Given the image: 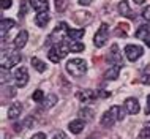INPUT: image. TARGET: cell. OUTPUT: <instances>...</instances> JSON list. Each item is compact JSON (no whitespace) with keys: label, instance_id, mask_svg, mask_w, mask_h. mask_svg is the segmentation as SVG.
I'll return each instance as SVG.
<instances>
[{"label":"cell","instance_id":"6da1fadb","mask_svg":"<svg viewBox=\"0 0 150 139\" xmlns=\"http://www.w3.org/2000/svg\"><path fill=\"white\" fill-rule=\"evenodd\" d=\"M71 52V48H70V43L67 41H62L59 44H54L49 52H47V57H49V60L52 63H59L60 60H63L65 57H67L68 54Z\"/></svg>","mask_w":150,"mask_h":139},{"label":"cell","instance_id":"7a4b0ae2","mask_svg":"<svg viewBox=\"0 0 150 139\" xmlns=\"http://www.w3.org/2000/svg\"><path fill=\"white\" fill-rule=\"evenodd\" d=\"M123 118H125L123 109H122L120 106H112L109 111H106L103 114V117H101V125L106 126V128H109V126H112L115 122L123 120Z\"/></svg>","mask_w":150,"mask_h":139},{"label":"cell","instance_id":"3957f363","mask_svg":"<svg viewBox=\"0 0 150 139\" xmlns=\"http://www.w3.org/2000/svg\"><path fill=\"white\" fill-rule=\"evenodd\" d=\"M65 68H67V71L71 76L81 77V76L86 74V71H87V62L82 59H73V60H68Z\"/></svg>","mask_w":150,"mask_h":139},{"label":"cell","instance_id":"277c9868","mask_svg":"<svg viewBox=\"0 0 150 139\" xmlns=\"http://www.w3.org/2000/svg\"><path fill=\"white\" fill-rule=\"evenodd\" d=\"M22 60V55L19 51H10L6 55V52L3 51L2 52V68H6V70H11L13 67H16L19 62Z\"/></svg>","mask_w":150,"mask_h":139},{"label":"cell","instance_id":"5b68a950","mask_svg":"<svg viewBox=\"0 0 150 139\" xmlns=\"http://www.w3.org/2000/svg\"><path fill=\"white\" fill-rule=\"evenodd\" d=\"M67 30H68V26H67V22H59L57 24V27L52 30V33L47 36V44H59V43H62V40H63V35H67Z\"/></svg>","mask_w":150,"mask_h":139},{"label":"cell","instance_id":"8992f818","mask_svg":"<svg viewBox=\"0 0 150 139\" xmlns=\"http://www.w3.org/2000/svg\"><path fill=\"white\" fill-rule=\"evenodd\" d=\"M108 38H109V26L106 22H103L100 26V28L96 30L95 36H93V44L96 48H103L108 43Z\"/></svg>","mask_w":150,"mask_h":139},{"label":"cell","instance_id":"52a82bcc","mask_svg":"<svg viewBox=\"0 0 150 139\" xmlns=\"http://www.w3.org/2000/svg\"><path fill=\"white\" fill-rule=\"evenodd\" d=\"M13 79H14L16 87H25L27 82H29V71H27V68L25 67L18 68L13 74Z\"/></svg>","mask_w":150,"mask_h":139},{"label":"cell","instance_id":"ba28073f","mask_svg":"<svg viewBox=\"0 0 150 139\" xmlns=\"http://www.w3.org/2000/svg\"><path fill=\"white\" fill-rule=\"evenodd\" d=\"M144 54V49L141 46H137V44H128L127 48H125V55H127V59L129 62H136L137 59H141Z\"/></svg>","mask_w":150,"mask_h":139},{"label":"cell","instance_id":"9c48e42d","mask_svg":"<svg viewBox=\"0 0 150 139\" xmlns=\"http://www.w3.org/2000/svg\"><path fill=\"white\" fill-rule=\"evenodd\" d=\"M76 96H78V100L82 101V103H90V101H95L96 98L100 96V93L96 90H93V89H84V90L76 93Z\"/></svg>","mask_w":150,"mask_h":139},{"label":"cell","instance_id":"30bf717a","mask_svg":"<svg viewBox=\"0 0 150 139\" xmlns=\"http://www.w3.org/2000/svg\"><path fill=\"white\" fill-rule=\"evenodd\" d=\"M109 60H111L114 65H119V67L123 65V59H122V54H120L117 44H112L111 46V51H109Z\"/></svg>","mask_w":150,"mask_h":139},{"label":"cell","instance_id":"8fae6325","mask_svg":"<svg viewBox=\"0 0 150 139\" xmlns=\"http://www.w3.org/2000/svg\"><path fill=\"white\" fill-rule=\"evenodd\" d=\"M125 109H127L128 114L136 116V114L139 112V109H141L139 101H137L136 98H127V100H125Z\"/></svg>","mask_w":150,"mask_h":139},{"label":"cell","instance_id":"7c38bea8","mask_svg":"<svg viewBox=\"0 0 150 139\" xmlns=\"http://www.w3.org/2000/svg\"><path fill=\"white\" fill-rule=\"evenodd\" d=\"M21 112H22V104L21 103H18V101H14L13 104L8 108V112H6V116L10 120H16L19 116H21Z\"/></svg>","mask_w":150,"mask_h":139},{"label":"cell","instance_id":"4fadbf2b","mask_svg":"<svg viewBox=\"0 0 150 139\" xmlns=\"http://www.w3.org/2000/svg\"><path fill=\"white\" fill-rule=\"evenodd\" d=\"M14 26H16V22L13 21V19H2V22H0V36H2V40L6 38V33Z\"/></svg>","mask_w":150,"mask_h":139},{"label":"cell","instance_id":"5bb4252c","mask_svg":"<svg viewBox=\"0 0 150 139\" xmlns=\"http://www.w3.org/2000/svg\"><path fill=\"white\" fill-rule=\"evenodd\" d=\"M27 40H29V33H27V30H21L18 35H16L14 38V48L18 49H22L24 46L27 44Z\"/></svg>","mask_w":150,"mask_h":139},{"label":"cell","instance_id":"9a60e30c","mask_svg":"<svg viewBox=\"0 0 150 139\" xmlns=\"http://www.w3.org/2000/svg\"><path fill=\"white\" fill-rule=\"evenodd\" d=\"M136 38H139V40H149L150 38V22L147 24H142V26H139V28L136 30V33H134Z\"/></svg>","mask_w":150,"mask_h":139},{"label":"cell","instance_id":"2e32d148","mask_svg":"<svg viewBox=\"0 0 150 139\" xmlns=\"http://www.w3.org/2000/svg\"><path fill=\"white\" fill-rule=\"evenodd\" d=\"M30 5L35 11H38V13H47V10H49L47 0H30Z\"/></svg>","mask_w":150,"mask_h":139},{"label":"cell","instance_id":"e0dca14e","mask_svg":"<svg viewBox=\"0 0 150 139\" xmlns=\"http://www.w3.org/2000/svg\"><path fill=\"white\" fill-rule=\"evenodd\" d=\"M68 128H70V131L73 134H79L81 131H84V128H86V122L81 120V118H76V120H71L70 122Z\"/></svg>","mask_w":150,"mask_h":139},{"label":"cell","instance_id":"ac0fdd59","mask_svg":"<svg viewBox=\"0 0 150 139\" xmlns=\"http://www.w3.org/2000/svg\"><path fill=\"white\" fill-rule=\"evenodd\" d=\"M117 8H119V11H120V14H122V16H125V18H128V19H136V14L133 13L131 10H129L128 2L122 0V2L119 3V5H117Z\"/></svg>","mask_w":150,"mask_h":139},{"label":"cell","instance_id":"d6986e66","mask_svg":"<svg viewBox=\"0 0 150 139\" xmlns=\"http://www.w3.org/2000/svg\"><path fill=\"white\" fill-rule=\"evenodd\" d=\"M84 33H86V30H84V28H70V27H68L67 38L71 40V41H78V40H81L84 36Z\"/></svg>","mask_w":150,"mask_h":139},{"label":"cell","instance_id":"ffe728a7","mask_svg":"<svg viewBox=\"0 0 150 139\" xmlns=\"http://www.w3.org/2000/svg\"><path fill=\"white\" fill-rule=\"evenodd\" d=\"M119 76H120V67L119 65H112V67L109 70H106V73H104V77H106L108 81H115Z\"/></svg>","mask_w":150,"mask_h":139},{"label":"cell","instance_id":"44dd1931","mask_svg":"<svg viewBox=\"0 0 150 139\" xmlns=\"http://www.w3.org/2000/svg\"><path fill=\"white\" fill-rule=\"evenodd\" d=\"M74 21L78 24H86V21L90 22L92 21V14L88 13V11H76L74 13Z\"/></svg>","mask_w":150,"mask_h":139},{"label":"cell","instance_id":"7402d4cb","mask_svg":"<svg viewBox=\"0 0 150 139\" xmlns=\"http://www.w3.org/2000/svg\"><path fill=\"white\" fill-rule=\"evenodd\" d=\"M78 116H79L81 120H84V122H90V120H93V111H92V109H88V108L79 109Z\"/></svg>","mask_w":150,"mask_h":139},{"label":"cell","instance_id":"603a6c76","mask_svg":"<svg viewBox=\"0 0 150 139\" xmlns=\"http://www.w3.org/2000/svg\"><path fill=\"white\" fill-rule=\"evenodd\" d=\"M49 19H51V16L47 13H38L35 16V24L38 27H44L47 22H49Z\"/></svg>","mask_w":150,"mask_h":139},{"label":"cell","instance_id":"cb8c5ba5","mask_svg":"<svg viewBox=\"0 0 150 139\" xmlns=\"http://www.w3.org/2000/svg\"><path fill=\"white\" fill-rule=\"evenodd\" d=\"M30 63H32V67H33L38 73H43V71H46V63L41 62V60L38 59V57H32V60H30Z\"/></svg>","mask_w":150,"mask_h":139},{"label":"cell","instance_id":"d4e9b609","mask_svg":"<svg viewBox=\"0 0 150 139\" xmlns=\"http://www.w3.org/2000/svg\"><path fill=\"white\" fill-rule=\"evenodd\" d=\"M55 103H57V96H55L54 93L44 96V100H43V106H44L46 109H47V108H52V106H55Z\"/></svg>","mask_w":150,"mask_h":139},{"label":"cell","instance_id":"484cf974","mask_svg":"<svg viewBox=\"0 0 150 139\" xmlns=\"http://www.w3.org/2000/svg\"><path fill=\"white\" fill-rule=\"evenodd\" d=\"M149 138H150V122H147L144 125V128L141 130V133L137 134L136 139H149Z\"/></svg>","mask_w":150,"mask_h":139},{"label":"cell","instance_id":"4316f807","mask_svg":"<svg viewBox=\"0 0 150 139\" xmlns=\"http://www.w3.org/2000/svg\"><path fill=\"white\" fill-rule=\"evenodd\" d=\"M70 48H71V52H82V51H86L84 43H79V41H71Z\"/></svg>","mask_w":150,"mask_h":139},{"label":"cell","instance_id":"83f0119b","mask_svg":"<svg viewBox=\"0 0 150 139\" xmlns=\"http://www.w3.org/2000/svg\"><path fill=\"white\" fill-rule=\"evenodd\" d=\"M68 0H55V8H57L59 13H63L65 10L68 8Z\"/></svg>","mask_w":150,"mask_h":139},{"label":"cell","instance_id":"f1b7e54d","mask_svg":"<svg viewBox=\"0 0 150 139\" xmlns=\"http://www.w3.org/2000/svg\"><path fill=\"white\" fill-rule=\"evenodd\" d=\"M142 82L144 84H147V85H150V65H147V67H144V70H142Z\"/></svg>","mask_w":150,"mask_h":139},{"label":"cell","instance_id":"f546056e","mask_svg":"<svg viewBox=\"0 0 150 139\" xmlns=\"http://www.w3.org/2000/svg\"><path fill=\"white\" fill-rule=\"evenodd\" d=\"M32 100L33 101H36V103H43V100H44V93H43V90H35L33 92V95H32Z\"/></svg>","mask_w":150,"mask_h":139},{"label":"cell","instance_id":"4dcf8cb0","mask_svg":"<svg viewBox=\"0 0 150 139\" xmlns=\"http://www.w3.org/2000/svg\"><path fill=\"white\" fill-rule=\"evenodd\" d=\"M25 14H27V2H25V0H22V2H21V10H19V16H22V18H24Z\"/></svg>","mask_w":150,"mask_h":139},{"label":"cell","instance_id":"1f68e13d","mask_svg":"<svg viewBox=\"0 0 150 139\" xmlns=\"http://www.w3.org/2000/svg\"><path fill=\"white\" fill-rule=\"evenodd\" d=\"M142 18H144L147 22H150V5H149L147 8H144V11H142Z\"/></svg>","mask_w":150,"mask_h":139},{"label":"cell","instance_id":"d6a6232c","mask_svg":"<svg viewBox=\"0 0 150 139\" xmlns=\"http://www.w3.org/2000/svg\"><path fill=\"white\" fill-rule=\"evenodd\" d=\"M11 5H13V2H11V0H2V2H0V6H2V10H8V8H10Z\"/></svg>","mask_w":150,"mask_h":139},{"label":"cell","instance_id":"836d02e7","mask_svg":"<svg viewBox=\"0 0 150 139\" xmlns=\"http://www.w3.org/2000/svg\"><path fill=\"white\" fill-rule=\"evenodd\" d=\"M52 139H68V138H67V134H65L63 131H57V133L54 134V138H52Z\"/></svg>","mask_w":150,"mask_h":139},{"label":"cell","instance_id":"e575fe53","mask_svg":"<svg viewBox=\"0 0 150 139\" xmlns=\"http://www.w3.org/2000/svg\"><path fill=\"white\" fill-rule=\"evenodd\" d=\"M30 139H46V134H44V133H36Z\"/></svg>","mask_w":150,"mask_h":139},{"label":"cell","instance_id":"d590c367","mask_svg":"<svg viewBox=\"0 0 150 139\" xmlns=\"http://www.w3.org/2000/svg\"><path fill=\"white\" fill-rule=\"evenodd\" d=\"M145 114H150V95L147 96V104H145Z\"/></svg>","mask_w":150,"mask_h":139},{"label":"cell","instance_id":"8d00e7d4","mask_svg":"<svg viewBox=\"0 0 150 139\" xmlns=\"http://www.w3.org/2000/svg\"><path fill=\"white\" fill-rule=\"evenodd\" d=\"M92 2H93V0H79V3H81L82 6H88Z\"/></svg>","mask_w":150,"mask_h":139},{"label":"cell","instance_id":"74e56055","mask_svg":"<svg viewBox=\"0 0 150 139\" xmlns=\"http://www.w3.org/2000/svg\"><path fill=\"white\" fill-rule=\"evenodd\" d=\"M134 2L137 3V5H142V3H144V0H134Z\"/></svg>","mask_w":150,"mask_h":139},{"label":"cell","instance_id":"f35d334b","mask_svg":"<svg viewBox=\"0 0 150 139\" xmlns=\"http://www.w3.org/2000/svg\"><path fill=\"white\" fill-rule=\"evenodd\" d=\"M145 44H147V48H150V38H149V40H145Z\"/></svg>","mask_w":150,"mask_h":139},{"label":"cell","instance_id":"ab89813d","mask_svg":"<svg viewBox=\"0 0 150 139\" xmlns=\"http://www.w3.org/2000/svg\"><path fill=\"white\" fill-rule=\"evenodd\" d=\"M88 139H93V138H88Z\"/></svg>","mask_w":150,"mask_h":139}]
</instances>
